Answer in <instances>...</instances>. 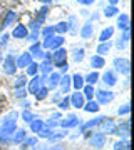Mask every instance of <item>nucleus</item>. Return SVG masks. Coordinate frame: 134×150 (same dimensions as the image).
<instances>
[{
	"label": "nucleus",
	"instance_id": "nucleus-11",
	"mask_svg": "<svg viewBox=\"0 0 134 150\" xmlns=\"http://www.w3.org/2000/svg\"><path fill=\"white\" fill-rule=\"evenodd\" d=\"M30 55H32V59H37V60H44L47 59V54H45V50H44L42 47H40V42L34 43L32 47H30Z\"/></svg>",
	"mask_w": 134,
	"mask_h": 150
},
{
	"label": "nucleus",
	"instance_id": "nucleus-1",
	"mask_svg": "<svg viewBox=\"0 0 134 150\" xmlns=\"http://www.w3.org/2000/svg\"><path fill=\"white\" fill-rule=\"evenodd\" d=\"M99 134L102 135H116V130H118V123L114 122L113 118H102L99 122Z\"/></svg>",
	"mask_w": 134,
	"mask_h": 150
},
{
	"label": "nucleus",
	"instance_id": "nucleus-28",
	"mask_svg": "<svg viewBox=\"0 0 134 150\" xmlns=\"http://www.w3.org/2000/svg\"><path fill=\"white\" fill-rule=\"evenodd\" d=\"M82 95H84V98H87V100H92V98H94V85L86 83V85L82 87Z\"/></svg>",
	"mask_w": 134,
	"mask_h": 150
},
{
	"label": "nucleus",
	"instance_id": "nucleus-2",
	"mask_svg": "<svg viewBox=\"0 0 134 150\" xmlns=\"http://www.w3.org/2000/svg\"><path fill=\"white\" fill-rule=\"evenodd\" d=\"M62 43H64V37H62V35H55V33H52V35H49V37H44L40 47L55 50V48L62 47Z\"/></svg>",
	"mask_w": 134,
	"mask_h": 150
},
{
	"label": "nucleus",
	"instance_id": "nucleus-41",
	"mask_svg": "<svg viewBox=\"0 0 134 150\" xmlns=\"http://www.w3.org/2000/svg\"><path fill=\"white\" fill-rule=\"evenodd\" d=\"M47 93H49V88L45 85L42 87V88H39L37 90V93H35V97H37V100H44L45 97H47Z\"/></svg>",
	"mask_w": 134,
	"mask_h": 150
},
{
	"label": "nucleus",
	"instance_id": "nucleus-33",
	"mask_svg": "<svg viewBox=\"0 0 134 150\" xmlns=\"http://www.w3.org/2000/svg\"><path fill=\"white\" fill-rule=\"evenodd\" d=\"M69 105H70V100H69V97H67V95H64L62 98H59V100H57V107H59L60 110H67V108H69Z\"/></svg>",
	"mask_w": 134,
	"mask_h": 150
},
{
	"label": "nucleus",
	"instance_id": "nucleus-22",
	"mask_svg": "<svg viewBox=\"0 0 134 150\" xmlns=\"http://www.w3.org/2000/svg\"><path fill=\"white\" fill-rule=\"evenodd\" d=\"M102 118H104V117H96V118H92V120H89V122H86L82 127H80V132H87V130H91V129H94V127H97Z\"/></svg>",
	"mask_w": 134,
	"mask_h": 150
},
{
	"label": "nucleus",
	"instance_id": "nucleus-36",
	"mask_svg": "<svg viewBox=\"0 0 134 150\" xmlns=\"http://www.w3.org/2000/svg\"><path fill=\"white\" fill-rule=\"evenodd\" d=\"M114 150H131L129 149V142L128 140H118L114 144Z\"/></svg>",
	"mask_w": 134,
	"mask_h": 150
},
{
	"label": "nucleus",
	"instance_id": "nucleus-49",
	"mask_svg": "<svg viewBox=\"0 0 134 150\" xmlns=\"http://www.w3.org/2000/svg\"><path fill=\"white\" fill-rule=\"evenodd\" d=\"M47 150H64V147L62 145H55V147H49Z\"/></svg>",
	"mask_w": 134,
	"mask_h": 150
},
{
	"label": "nucleus",
	"instance_id": "nucleus-43",
	"mask_svg": "<svg viewBox=\"0 0 134 150\" xmlns=\"http://www.w3.org/2000/svg\"><path fill=\"white\" fill-rule=\"evenodd\" d=\"M22 118H24V122H32L34 118H35V115L30 110H25V112H22Z\"/></svg>",
	"mask_w": 134,
	"mask_h": 150
},
{
	"label": "nucleus",
	"instance_id": "nucleus-40",
	"mask_svg": "<svg viewBox=\"0 0 134 150\" xmlns=\"http://www.w3.org/2000/svg\"><path fill=\"white\" fill-rule=\"evenodd\" d=\"M65 135H67V132H52V134H50V137H49V140H50V142H55V140L64 139Z\"/></svg>",
	"mask_w": 134,
	"mask_h": 150
},
{
	"label": "nucleus",
	"instance_id": "nucleus-6",
	"mask_svg": "<svg viewBox=\"0 0 134 150\" xmlns=\"http://www.w3.org/2000/svg\"><path fill=\"white\" fill-rule=\"evenodd\" d=\"M89 145L94 147V149H104L106 147V135L102 134H91L89 139H87Z\"/></svg>",
	"mask_w": 134,
	"mask_h": 150
},
{
	"label": "nucleus",
	"instance_id": "nucleus-38",
	"mask_svg": "<svg viewBox=\"0 0 134 150\" xmlns=\"http://www.w3.org/2000/svg\"><path fill=\"white\" fill-rule=\"evenodd\" d=\"M82 59H84V48H75L72 52V60L74 62H80Z\"/></svg>",
	"mask_w": 134,
	"mask_h": 150
},
{
	"label": "nucleus",
	"instance_id": "nucleus-52",
	"mask_svg": "<svg viewBox=\"0 0 134 150\" xmlns=\"http://www.w3.org/2000/svg\"><path fill=\"white\" fill-rule=\"evenodd\" d=\"M109 4H111V5H116V4H118V0H109Z\"/></svg>",
	"mask_w": 134,
	"mask_h": 150
},
{
	"label": "nucleus",
	"instance_id": "nucleus-7",
	"mask_svg": "<svg viewBox=\"0 0 134 150\" xmlns=\"http://www.w3.org/2000/svg\"><path fill=\"white\" fill-rule=\"evenodd\" d=\"M114 65V69H116V72H119V74H123V75H128L129 74V60L128 59H121V57H118V59H114L113 62Z\"/></svg>",
	"mask_w": 134,
	"mask_h": 150
},
{
	"label": "nucleus",
	"instance_id": "nucleus-16",
	"mask_svg": "<svg viewBox=\"0 0 134 150\" xmlns=\"http://www.w3.org/2000/svg\"><path fill=\"white\" fill-rule=\"evenodd\" d=\"M29 35V28L25 25H17L14 30H12V37L17 38V40H22V38H27Z\"/></svg>",
	"mask_w": 134,
	"mask_h": 150
},
{
	"label": "nucleus",
	"instance_id": "nucleus-9",
	"mask_svg": "<svg viewBox=\"0 0 134 150\" xmlns=\"http://www.w3.org/2000/svg\"><path fill=\"white\" fill-rule=\"evenodd\" d=\"M69 100H70V105H72L74 108H82L84 103H86V98H84V95H82L80 90H75L74 93L69 97Z\"/></svg>",
	"mask_w": 134,
	"mask_h": 150
},
{
	"label": "nucleus",
	"instance_id": "nucleus-4",
	"mask_svg": "<svg viewBox=\"0 0 134 150\" xmlns=\"http://www.w3.org/2000/svg\"><path fill=\"white\" fill-rule=\"evenodd\" d=\"M45 85V75H34L32 80L29 82V85H27V92L29 93H37L39 88H42Z\"/></svg>",
	"mask_w": 134,
	"mask_h": 150
},
{
	"label": "nucleus",
	"instance_id": "nucleus-14",
	"mask_svg": "<svg viewBox=\"0 0 134 150\" xmlns=\"http://www.w3.org/2000/svg\"><path fill=\"white\" fill-rule=\"evenodd\" d=\"M59 123H60V127H64V129H72V127H77V125H79V118L70 113V115H67L65 118H62Z\"/></svg>",
	"mask_w": 134,
	"mask_h": 150
},
{
	"label": "nucleus",
	"instance_id": "nucleus-39",
	"mask_svg": "<svg viewBox=\"0 0 134 150\" xmlns=\"http://www.w3.org/2000/svg\"><path fill=\"white\" fill-rule=\"evenodd\" d=\"M116 13H119L118 8H116V5H109V7L104 8V15H106V17H114Z\"/></svg>",
	"mask_w": 134,
	"mask_h": 150
},
{
	"label": "nucleus",
	"instance_id": "nucleus-42",
	"mask_svg": "<svg viewBox=\"0 0 134 150\" xmlns=\"http://www.w3.org/2000/svg\"><path fill=\"white\" fill-rule=\"evenodd\" d=\"M50 134H52V129H49V127H44V129L40 130L37 135L40 137V139H49V137H50Z\"/></svg>",
	"mask_w": 134,
	"mask_h": 150
},
{
	"label": "nucleus",
	"instance_id": "nucleus-50",
	"mask_svg": "<svg viewBox=\"0 0 134 150\" xmlns=\"http://www.w3.org/2000/svg\"><path fill=\"white\" fill-rule=\"evenodd\" d=\"M124 43H126V42H123V40L119 38V40H118V43H116V47H118V48H123V47H124Z\"/></svg>",
	"mask_w": 134,
	"mask_h": 150
},
{
	"label": "nucleus",
	"instance_id": "nucleus-23",
	"mask_svg": "<svg viewBox=\"0 0 134 150\" xmlns=\"http://www.w3.org/2000/svg\"><path fill=\"white\" fill-rule=\"evenodd\" d=\"M39 70H40V74L42 75H47L49 72H52V62L49 60V57L42 60V64L39 65Z\"/></svg>",
	"mask_w": 134,
	"mask_h": 150
},
{
	"label": "nucleus",
	"instance_id": "nucleus-12",
	"mask_svg": "<svg viewBox=\"0 0 134 150\" xmlns=\"http://www.w3.org/2000/svg\"><path fill=\"white\" fill-rule=\"evenodd\" d=\"M116 135H119L121 139H128L129 135H131V122H129V120H124L121 125H118Z\"/></svg>",
	"mask_w": 134,
	"mask_h": 150
},
{
	"label": "nucleus",
	"instance_id": "nucleus-31",
	"mask_svg": "<svg viewBox=\"0 0 134 150\" xmlns=\"http://www.w3.org/2000/svg\"><path fill=\"white\" fill-rule=\"evenodd\" d=\"M109 48H111V43L109 42H101L99 45H97V48H96V54L97 55H104V54L109 52Z\"/></svg>",
	"mask_w": 134,
	"mask_h": 150
},
{
	"label": "nucleus",
	"instance_id": "nucleus-20",
	"mask_svg": "<svg viewBox=\"0 0 134 150\" xmlns=\"http://www.w3.org/2000/svg\"><path fill=\"white\" fill-rule=\"evenodd\" d=\"M84 110H86L87 113H96V112H99V103L96 102V100H94V98H92V100H87L86 103H84Z\"/></svg>",
	"mask_w": 134,
	"mask_h": 150
},
{
	"label": "nucleus",
	"instance_id": "nucleus-47",
	"mask_svg": "<svg viewBox=\"0 0 134 150\" xmlns=\"http://www.w3.org/2000/svg\"><path fill=\"white\" fill-rule=\"evenodd\" d=\"M47 149H49V147L45 144H40V145L35 144V145H34V150H47Z\"/></svg>",
	"mask_w": 134,
	"mask_h": 150
},
{
	"label": "nucleus",
	"instance_id": "nucleus-34",
	"mask_svg": "<svg viewBox=\"0 0 134 150\" xmlns=\"http://www.w3.org/2000/svg\"><path fill=\"white\" fill-rule=\"evenodd\" d=\"M25 69H27V75H29V77H34V75H37V72H39V64L30 62Z\"/></svg>",
	"mask_w": 134,
	"mask_h": 150
},
{
	"label": "nucleus",
	"instance_id": "nucleus-26",
	"mask_svg": "<svg viewBox=\"0 0 134 150\" xmlns=\"http://www.w3.org/2000/svg\"><path fill=\"white\" fill-rule=\"evenodd\" d=\"M113 33H114V28L113 27H106L101 32V35H99V42H107L109 38L113 37Z\"/></svg>",
	"mask_w": 134,
	"mask_h": 150
},
{
	"label": "nucleus",
	"instance_id": "nucleus-32",
	"mask_svg": "<svg viewBox=\"0 0 134 150\" xmlns=\"http://www.w3.org/2000/svg\"><path fill=\"white\" fill-rule=\"evenodd\" d=\"M27 85V77L25 75H19L15 77V80H14V88H22V87Z\"/></svg>",
	"mask_w": 134,
	"mask_h": 150
},
{
	"label": "nucleus",
	"instance_id": "nucleus-55",
	"mask_svg": "<svg viewBox=\"0 0 134 150\" xmlns=\"http://www.w3.org/2000/svg\"><path fill=\"white\" fill-rule=\"evenodd\" d=\"M0 113H2V107H0Z\"/></svg>",
	"mask_w": 134,
	"mask_h": 150
},
{
	"label": "nucleus",
	"instance_id": "nucleus-46",
	"mask_svg": "<svg viewBox=\"0 0 134 150\" xmlns=\"http://www.w3.org/2000/svg\"><path fill=\"white\" fill-rule=\"evenodd\" d=\"M52 33H55V30H54V27H47L42 30V37H49V35H52Z\"/></svg>",
	"mask_w": 134,
	"mask_h": 150
},
{
	"label": "nucleus",
	"instance_id": "nucleus-8",
	"mask_svg": "<svg viewBox=\"0 0 134 150\" xmlns=\"http://www.w3.org/2000/svg\"><path fill=\"white\" fill-rule=\"evenodd\" d=\"M59 80H60V74L57 72H49L45 75V87L49 90H54L55 87H59Z\"/></svg>",
	"mask_w": 134,
	"mask_h": 150
},
{
	"label": "nucleus",
	"instance_id": "nucleus-45",
	"mask_svg": "<svg viewBox=\"0 0 134 150\" xmlns=\"http://www.w3.org/2000/svg\"><path fill=\"white\" fill-rule=\"evenodd\" d=\"M15 97L17 98H24V97H27V88H15Z\"/></svg>",
	"mask_w": 134,
	"mask_h": 150
},
{
	"label": "nucleus",
	"instance_id": "nucleus-18",
	"mask_svg": "<svg viewBox=\"0 0 134 150\" xmlns=\"http://www.w3.org/2000/svg\"><path fill=\"white\" fill-rule=\"evenodd\" d=\"M70 83L74 85L75 90H82V87L86 85V82H84V77H82L80 74L72 75V77H70Z\"/></svg>",
	"mask_w": 134,
	"mask_h": 150
},
{
	"label": "nucleus",
	"instance_id": "nucleus-30",
	"mask_svg": "<svg viewBox=\"0 0 134 150\" xmlns=\"http://www.w3.org/2000/svg\"><path fill=\"white\" fill-rule=\"evenodd\" d=\"M37 144V139H35V137H32V139H24L20 142V149L22 150H27V149H30V147H34V145Z\"/></svg>",
	"mask_w": 134,
	"mask_h": 150
},
{
	"label": "nucleus",
	"instance_id": "nucleus-21",
	"mask_svg": "<svg viewBox=\"0 0 134 150\" xmlns=\"http://www.w3.org/2000/svg\"><path fill=\"white\" fill-rule=\"evenodd\" d=\"M29 123H30V130H32L34 134H39V132L45 127V122H44V120H40V118H37V117L34 118L32 122H29Z\"/></svg>",
	"mask_w": 134,
	"mask_h": 150
},
{
	"label": "nucleus",
	"instance_id": "nucleus-44",
	"mask_svg": "<svg viewBox=\"0 0 134 150\" xmlns=\"http://www.w3.org/2000/svg\"><path fill=\"white\" fill-rule=\"evenodd\" d=\"M131 112V107H129V103H126V105H123V107L118 108V113L119 115H128V113Z\"/></svg>",
	"mask_w": 134,
	"mask_h": 150
},
{
	"label": "nucleus",
	"instance_id": "nucleus-24",
	"mask_svg": "<svg viewBox=\"0 0 134 150\" xmlns=\"http://www.w3.org/2000/svg\"><path fill=\"white\" fill-rule=\"evenodd\" d=\"M118 27L121 30H129V17L126 13H121L118 18Z\"/></svg>",
	"mask_w": 134,
	"mask_h": 150
},
{
	"label": "nucleus",
	"instance_id": "nucleus-27",
	"mask_svg": "<svg viewBox=\"0 0 134 150\" xmlns=\"http://www.w3.org/2000/svg\"><path fill=\"white\" fill-rule=\"evenodd\" d=\"M91 65L94 67V69H102V67L106 65V62H104V59H102V55H92Z\"/></svg>",
	"mask_w": 134,
	"mask_h": 150
},
{
	"label": "nucleus",
	"instance_id": "nucleus-15",
	"mask_svg": "<svg viewBox=\"0 0 134 150\" xmlns=\"http://www.w3.org/2000/svg\"><path fill=\"white\" fill-rule=\"evenodd\" d=\"M70 75H60V80H59V87H60V93L62 95H67L70 90Z\"/></svg>",
	"mask_w": 134,
	"mask_h": 150
},
{
	"label": "nucleus",
	"instance_id": "nucleus-48",
	"mask_svg": "<svg viewBox=\"0 0 134 150\" xmlns=\"http://www.w3.org/2000/svg\"><path fill=\"white\" fill-rule=\"evenodd\" d=\"M79 4H82V5H91V4H94L96 0H77Z\"/></svg>",
	"mask_w": 134,
	"mask_h": 150
},
{
	"label": "nucleus",
	"instance_id": "nucleus-19",
	"mask_svg": "<svg viewBox=\"0 0 134 150\" xmlns=\"http://www.w3.org/2000/svg\"><path fill=\"white\" fill-rule=\"evenodd\" d=\"M25 137H27V132L24 129H15V132H14L12 137H10V142L12 144H20Z\"/></svg>",
	"mask_w": 134,
	"mask_h": 150
},
{
	"label": "nucleus",
	"instance_id": "nucleus-25",
	"mask_svg": "<svg viewBox=\"0 0 134 150\" xmlns=\"http://www.w3.org/2000/svg\"><path fill=\"white\" fill-rule=\"evenodd\" d=\"M92 30H94L92 23H91V22H87L86 25H82V28H80V37H82V38H91Z\"/></svg>",
	"mask_w": 134,
	"mask_h": 150
},
{
	"label": "nucleus",
	"instance_id": "nucleus-51",
	"mask_svg": "<svg viewBox=\"0 0 134 150\" xmlns=\"http://www.w3.org/2000/svg\"><path fill=\"white\" fill-rule=\"evenodd\" d=\"M40 13H42V17L47 15V7H42V10H40Z\"/></svg>",
	"mask_w": 134,
	"mask_h": 150
},
{
	"label": "nucleus",
	"instance_id": "nucleus-13",
	"mask_svg": "<svg viewBox=\"0 0 134 150\" xmlns=\"http://www.w3.org/2000/svg\"><path fill=\"white\" fill-rule=\"evenodd\" d=\"M30 62H34L30 52H24V54H22L20 57L15 60V65H17V69H25L27 65L30 64Z\"/></svg>",
	"mask_w": 134,
	"mask_h": 150
},
{
	"label": "nucleus",
	"instance_id": "nucleus-29",
	"mask_svg": "<svg viewBox=\"0 0 134 150\" xmlns=\"http://www.w3.org/2000/svg\"><path fill=\"white\" fill-rule=\"evenodd\" d=\"M99 79H101V77H99V74H97V72H91L89 75H86V77H84V82H86V83H89V85H94V83H97V82H99Z\"/></svg>",
	"mask_w": 134,
	"mask_h": 150
},
{
	"label": "nucleus",
	"instance_id": "nucleus-3",
	"mask_svg": "<svg viewBox=\"0 0 134 150\" xmlns=\"http://www.w3.org/2000/svg\"><path fill=\"white\" fill-rule=\"evenodd\" d=\"M49 60H50L52 65H55V67H65V65H67V52L60 47L55 48L54 54H50Z\"/></svg>",
	"mask_w": 134,
	"mask_h": 150
},
{
	"label": "nucleus",
	"instance_id": "nucleus-54",
	"mask_svg": "<svg viewBox=\"0 0 134 150\" xmlns=\"http://www.w3.org/2000/svg\"><path fill=\"white\" fill-rule=\"evenodd\" d=\"M0 60H2V54H0Z\"/></svg>",
	"mask_w": 134,
	"mask_h": 150
},
{
	"label": "nucleus",
	"instance_id": "nucleus-17",
	"mask_svg": "<svg viewBox=\"0 0 134 150\" xmlns=\"http://www.w3.org/2000/svg\"><path fill=\"white\" fill-rule=\"evenodd\" d=\"M102 82H104L107 87L116 85V82H118V77H116V74H114V70H107L106 74L102 75Z\"/></svg>",
	"mask_w": 134,
	"mask_h": 150
},
{
	"label": "nucleus",
	"instance_id": "nucleus-35",
	"mask_svg": "<svg viewBox=\"0 0 134 150\" xmlns=\"http://www.w3.org/2000/svg\"><path fill=\"white\" fill-rule=\"evenodd\" d=\"M54 30H55V33H65L69 30V22H59V23L54 27Z\"/></svg>",
	"mask_w": 134,
	"mask_h": 150
},
{
	"label": "nucleus",
	"instance_id": "nucleus-37",
	"mask_svg": "<svg viewBox=\"0 0 134 150\" xmlns=\"http://www.w3.org/2000/svg\"><path fill=\"white\" fill-rule=\"evenodd\" d=\"M15 18H17L15 13H14V12H9V13H7V17H5V20H4V23H2V28H7L12 22L15 20Z\"/></svg>",
	"mask_w": 134,
	"mask_h": 150
},
{
	"label": "nucleus",
	"instance_id": "nucleus-5",
	"mask_svg": "<svg viewBox=\"0 0 134 150\" xmlns=\"http://www.w3.org/2000/svg\"><path fill=\"white\" fill-rule=\"evenodd\" d=\"M94 95H96V102L99 105H106L114 100V93L111 90H97L94 92Z\"/></svg>",
	"mask_w": 134,
	"mask_h": 150
},
{
	"label": "nucleus",
	"instance_id": "nucleus-10",
	"mask_svg": "<svg viewBox=\"0 0 134 150\" xmlns=\"http://www.w3.org/2000/svg\"><path fill=\"white\" fill-rule=\"evenodd\" d=\"M4 72L7 75H14L17 72V65H15L14 55H7L5 57V60H4Z\"/></svg>",
	"mask_w": 134,
	"mask_h": 150
},
{
	"label": "nucleus",
	"instance_id": "nucleus-53",
	"mask_svg": "<svg viewBox=\"0 0 134 150\" xmlns=\"http://www.w3.org/2000/svg\"><path fill=\"white\" fill-rule=\"evenodd\" d=\"M44 4H50V2H52V0H42Z\"/></svg>",
	"mask_w": 134,
	"mask_h": 150
},
{
	"label": "nucleus",
	"instance_id": "nucleus-56",
	"mask_svg": "<svg viewBox=\"0 0 134 150\" xmlns=\"http://www.w3.org/2000/svg\"><path fill=\"white\" fill-rule=\"evenodd\" d=\"M0 150H2V147H0Z\"/></svg>",
	"mask_w": 134,
	"mask_h": 150
}]
</instances>
